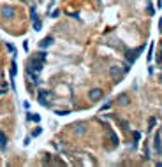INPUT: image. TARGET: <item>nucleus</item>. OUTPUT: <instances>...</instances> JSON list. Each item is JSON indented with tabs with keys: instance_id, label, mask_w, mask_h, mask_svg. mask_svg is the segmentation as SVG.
<instances>
[{
	"instance_id": "nucleus-1",
	"label": "nucleus",
	"mask_w": 162,
	"mask_h": 167,
	"mask_svg": "<svg viewBox=\"0 0 162 167\" xmlns=\"http://www.w3.org/2000/svg\"><path fill=\"white\" fill-rule=\"evenodd\" d=\"M44 62H46V53H37L34 55V60H32V64L28 65V74L32 77V81L35 83L37 81V74L42 70L44 67Z\"/></svg>"
},
{
	"instance_id": "nucleus-2",
	"label": "nucleus",
	"mask_w": 162,
	"mask_h": 167,
	"mask_svg": "<svg viewBox=\"0 0 162 167\" xmlns=\"http://www.w3.org/2000/svg\"><path fill=\"white\" fill-rule=\"evenodd\" d=\"M143 49H145V46H139L137 49H127V51H125V58L129 60V64H134L136 58L143 53Z\"/></svg>"
},
{
	"instance_id": "nucleus-3",
	"label": "nucleus",
	"mask_w": 162,
	"mask_h": 167,
	"mask_svg": "<svg viewBox=\"0 0 162 167\" xmlns=\"http://www.w3.org/2000/svg\"><path fill=\"white\" fill-rule=\"evenodd\" d=\"M153 150L157 155H162V141H160V132L155 134V139H153Z\"/></svg>"
},
{
	"instance_id": "nucleus-4",
	"label": "nucleus",
	"mask_w": 162,
	"mask_h": 167,
	"mask_svg": "<svg viewBox=\"0 0 162 167\" xmlns=\"http://www.w3.org/2000/svg\"><path fill=\"white\" fill-rule=\"evenodd\" d=\"M88 97H90V100H99L102 97V90L101 88H92L90 93H88Z\"/></svg>"
},
{
	"instance_id": "nucleus-5",
	"label": "nucleus",
	"mask_w": 162,
	"mask_h": 167,
	"mask_svg": "<svg viewBox=\"0 0 162 167\" xmlns=\"http://www.w3.org/2000/svg\"><path fill=\"white\" fill-rule=\"evenodd\" d=\"M2 16H4V18H12V16H14V9H12L11 5H4V7H2Z\"/></svg>"
},
{
	"instance_id": "nucleus-6",
	"label": "nucleus",
	"mask_w": 162,
	"mask_h": 167,
	"mask_svg": "<svg viewBox=\"0 0 162 167\" xmlns=\"http://www.w3.org/2000/svg\"><path fill=\"white\" fill-rule=\"evenodd\" d=\"M46 97H48V92L41 90V92H39V104H41V106H48V102H46Z\"/></svg>"
},
{
	"instance_id": "nucleus-7",
	"label": "nucleus",
	"mask_w": 162,
	"mask_h": 167,
	"mask_svg": "<svg viewBox=\"0 0 162 167\" xmlns=\"http://www.w3.org/2000/svg\"><path fill=\"white\" fill-rule=\"evenodd\" d=\"M50 44H53V37H46V39H42L41 42H39V46H41L42 49H46Z\"/></svg>"
},
{
	"instance_id": "nucleus-8",
	"label": "nucleus",
	"mask_w": 162,
	"mask_h": 167,
	"mask_svg": "<svg viewBox=\"0 0 162 167\" xmlns=\"http://www.w3.org/2000/svg\"><path fill=\"white\" fill-rule=\"evenodd\" d=\"M109 74H111L113 77H118V76L122 74V69H120V67H114V65H113V67H109Z\"/></svg>"
},
{
	"instance_id": "nucleus-9",
	"label": "nucleus",
	"mask_w": 162,
	"mask_h": 167,
	"mask_svg": "<svg viewBox=\"0 0 162 167\" xmlns=\"http://www.w3.org/2000/svg\"><path fill=\"white\" fill-rule=\"evenodd\" d=\"M16 72H18V65H16V62L12 60V62H11V77H12V79H14Z\"/></svg>"
},
{
	"instance_id": "nucleus-10",
	"label": "nucleus",
	"mask_w": 162,
	"mask_h": 167,
	"mask_svg": "<svg viewBox=\"0 0 162 167\" xmlns=\"http://www.w3.org/2000/svg\"><path fill=\"white\" fill-rule=\"evenodd\" d=\"M6 144H7V137L0 132V148H6Z\"/></svg>"
},
{
	"instance_id": "nucleus-11",
	"label": "nucleus",
	"mask_w": 162,
	"mask_h": 167,
	"mask_svg": "<svg viewBox=\"0 0 162 167\" xmlns=\"http://www.w3.org/2000/svg\"><path fill=\"white\" fill-rule=\"evenodd\" d=\"M28 120H34L35 123H39V121H41V116H39L37 113H34V114H28Z\"/></svg>"
},
{
	"instance_id": "nucleus-12",
	"label": "nucleus",
	"mask_w": 162,
	"mask_h": 167,
	"mask_svg": "<svg viewBox=\"0 0 162 167\" xmlns=\"http://www.w3.org/2000/svg\"><path fill=\"white\" fill-rule=\"evenodd\" d=\"M118 102H120V104H129V97H127V95H120V97H118Z\"/></svg>"
},
{
	"instance_id": "nucleus-13",
	"label": "nucleus",
	"mask_w": 162,
	"mask_h": 167,
	"mask_svg": "<svg viewBox=\"0 0 162 167\" xmlns=\"http://www.w3.org/2000/svg\"><path fill=\"white\" fill-rule=\"evenodd\" d=\"M34 30H35V32H39V30H41V21H39L37 18L34 19Z\"/></svg>"
},
{
	"instance_id": "nucleus-14",
	"label": "nucleus",
	"mask_w": 162,
	"mask_h": 167,
	"mask_svg": "<svg viewBox=\"0 0 162 167\" xmlns=\"http://www.w3.org/2000/svg\"><path fill=\"white\" fill-rule=\"evenodd\" d=\"M152 56H153V42L150 44V49H148V60H146V62H152Z\"/></svg>"
},
{
	"instance_id": "nucleus-15",
	"label": "nucleus",
	"mask_w": 162,
	"mask_h": 167,
	"mask_svg": "<svg viewBox=\"0 0 162 167\" xmlns=\"http://www.w3.org/2000/svg\"><path fill=\"white\" fill-rule=\"evenodd\" d=\"M41 132H42V129H41V127L34 129V132H32V137H37V136H41Z\"/></svg>"
},
{
	"instance_id": "nucleus-16",
	"label": "nucleus",
	"mask_w": 162,
	"mask_h": 167,
	"mask_svg": "<svg viewBox=\"0 0 162 167\" xmlns=\"http://www.w3.org/2000/svg\"><path fill=\"white\" fill-rule=\"evenodd\" d=\"M83 130H85V125H76V132L78 134H81Z\"/></svg>"
},
{
	"instance_id": "nucleus-17",
	"label": "nucleus",
	"mask_w": 162,
	"mask_h": 167,
	"mask_svg": "<svg viewBox=\"0 0 162 167\" xmlns=\"http://www.w3.org/2000/svg\"><path fill=\"white\" fill-rule=\"evenodd\" d=\"M6 90H7V85H6V83H4V85H0V95L6 93Z\"/></svg>"
},
{
	"instance_id": "nucleus-18",
	"label": "nucleus",
	"mask_w": 162,
	"mask_h": 167,
	"mask_svg": "<svg viewBox=\"0 0 162 167\" xmlns=\"http://www.w3.org/2000/svg\"><path fill=\"white\" fill-rule=\"evenodd\" d=\"M58 116H63V114H69V109H63V111H57Z\"/></svg>"
},
{
	"instance_id": "nucleus-19",
	"label": "nucleus",
	"mask_w": 162,
	"mask_h": 167,
	"mask_svg": "<svg viewBox=\"0 0 162 167\" xmlns=\"http://www.w3.org/2000/svg\"><path fill=\"white\" fill-rule=\"evenodd\" d=\"M139 137H141V134H139V132H134V139H136V141H139Z\"/></svg>"
},
{
	"instance_id": "nucleus-20",
	"label": "nucleus",
	"mask_w": 162,
	"mask_h": 167,
	"mask_svg": "<svg viewBox=\"0 0 162 167\" xmlns=\"http://www.w3.org/2000/svg\"><path fill=\"white\" fill-rule=\"evenodd\" d=\"M23 49H25V51H28V42H27V40L23 42Z\"/></svg>"
}]
</instances>
